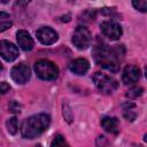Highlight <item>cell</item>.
I'll return each mask as SVG.
<instances>
[{"mask_svg":"<svg viewBox=\"0 0 147 147\" xmlns=\"http://www.w3.org/2000/svg\"><path fill=\"white\" fill-rule=\"evenodd\" d=\"M101 126L105 129V131H107L109 133H117L118 129H119L118 119L115 117L106 116L101 119Z\"/></svg>","mask_w":147,"mask_h":147,"instance_id":"4fadbf2b","label":"cell"},{"mask_svg":"<svg viewBox=\"0 0 147 147\" xmlns=\"http://www.w3.org/2000/svg\"><path fill=\"white\" fill-rule=\"evenodd\" d=\"M9 109H10V111H13V113H20V111H21V106H20L16 101H13V102L9 105Z\"/></svg>","mask_w":147,"mask_h":147,"instance_id":"ffe728a7","label":"cell"},{"mask_svg":"<svg viewBox=\"0 0 147 147\" xmlns=\"http://www.w3.org/2000/svg\"><path fill=\"white\" fill-rule=\"evenodd\" d=\"M142 92H144L142 87H138V86H136V87H132L130 91H127V93H126V96H129V98H132V99H136V98L140 96V95L142 94Z\"/></svg>","mask_w":147,"mask_h":147,"instance_id":"e0dca14e","label":"cell"},{"mask_svg":"<svg viewBox=\"0 0 147 147\" xmlns=\"http://www.w3.org/2000/svg\"><path fill=\"white\" fill-rule=\"evenodd\" d=\"M93 82H94V85L96 86V88L100 92L106 93V94H111L118 87V83L116 79H114L113 77H110L106 74H101V72L94 74Z\"/></svg>","mask_w":147,"mask_h":147,"instance_id":"277c9868","label":"cell"},{"mask_svg":"<svg viewBox=\"0 0 147 147\" xmlns=\"http://www.w3.org/2000/svg\"><path fill=\"white\" fill-rule=\"evenodd\" d=\"M122 79H123V83L126 85H131V84L137 83L140 79V69L133 64L126 65L123 70Z\"/></svg>","mask_w":147,"mask_h":147,"instance_id":"30bf717a","label":"cell"},{"mask_svg":"<svg viewBox=\"0 0 147 147\" xmlns=\"http://www.w3.org/2000/svg\"><path fill=\"white\" fill-rule=\"evenodd\" d=\"M16 40H17L18 46L25 52L31 51L33 48V45H34L33 39L30 36V33L25 30H18L16 32Z\"/></svg>","mask_w":147,"mask_h":147,"instance_id":"8fae6325","label":"cell"},{"mask_svg":"<svg viewBox=\"0 0 147 147\" xmlns=\"http://www.w3.org/2000/svg\"><path fill=\"white\" fill-rule=\"evenodd\" d=\"M9 90H10V86H9L6 82H1V83H0V95L7 93Z\"/></svg>","mask_w":147,"mask_h":147,"instance_id":"d6986e66","label":"cell"},{"mask_svg":"<svg viewBox=\"0 0 147 147\" xmlns=\"http://www.w3.org/2000/svg\"><path fill=\"white\" fill-rule=\"evenodd\" d=\"M37 76L42 80H54L59 76V68L48 60H39L34 64Z\"/></svg>","mask_w":147,"mask_h":147,"instance_id":"3957f363","label":"cell"},{"mask_svg":"<svg viewBox=\"0 0 147 147\" xmlns=\"http://www.w3.org/2000/svg\"><path fill=\"white\" fill-rule=\"evenodd\" d=\"M13 25L11 16L6 11H0V32L6 31Z\"/></svg>","mask_w":147,"mask_h":147,"instance_id":"5bb4252c","label":"cell"},{"mask_svg":"<svg viewBox=\"0 0 147 147\" xmlns=\"http://www.w3.org/2000/svg\"><path fill=\"white\" fill-rule=\"evenodd\" d=\"M0 55L1 57L7 62H13L16 60L20 55L18 48L8 40H1L0 41Z\"/></svg>","mask_w":147,"mask_h":147,"instance_id":"ba28073f","label":"cell"},{"mask_svg":"<svg viewBox=\"0 0 147 147\" xmlns=\"http://www.w3.org/2000/svg\"><path fill=\"white\" fill-rule=\"evenodd\" d=\"M2 70V64H1V62H0V71Z\"/></svg>","mask_w":147,"mask_h":147,"instance_id":"44dd1931","label":"cell"},{"mask_svg":"<svg viewBox=\"0 0 147 147\" xmlns=\"http://www.w3.org/2000/svg\"><path fill=\"white\" fill-rule=\"evenodd\" d=\"M121 48L122 47H119V46L109 47L108 45H106L103 42L98 44L93 51L94 60L102 68H105L109 71L116 72L118 70L119 56L122 55Z\"/></svg>","mask_w":147,"mask_h":147,"instance_id":"6da1fadb","label":"cell"},{"mask_svg":"<svg viewBox=\"0 0 147 147\" xmlns=\"http://www.w3.org/2000/svg\"><path fill=\"white\" fill-rule=\"evenodd\" d=\"M10 76H11V79L17 83V84H25L30 77H31V69L30 67L24 63V62H21L16 65H14L10 70Z\"/></svg>","mask_w":147,"mask_h":147,"instance_id":"8992f818","label":"cell"},{"mask_svg":"<svg viewBox=\"0 0 147 147\" xmlns=\"http://www.w3.org/2000/svg\"><path fill=\"white\" fill-rule=\"evenodd\" d=\"M51 124V117L47 114H36L23 121L21 125V133L23 138L33 139L45 132Z\"/></svg>","mask_w":147,"mask_h":147,"instance_id":"7a4b0ae2","label":"cell"},{"mask_svg":"<svg viewBox=\"0 0 147 147\" xmlns=\"http://www.w3.org/2000/svg\"><path fill=\"white\" fill-rule=\"evenodd\" d=\"M51 147H69V145H68V142L65 141V139H64L62 136L59 134V136L54 137Z\"/></svg>","mask_w":147,"mask_h":147,"instance_id":"2e32d148","label":"cell"},{"mask_svg":"<svg viewBox=\"0 0 147 147\" xmlns=\"http://www.w3.org/2000/svg\"><path fill=\"white\" fill-rule=\"evenodd\" d=\"M132 5L136 9L140 11H146L147 10V1L146 0H138V1H132Z\"/></svg>","mask_w":147,"mask_h":147,"instance_id":"ac0fdd59","label":"cell"},{"mask_svg":"<svg viewBox=\"0 0 147 147\" xmlns=\"http://www.w3.org/2000/svg\"><path fill=\"white\" fill-rule=\"evenodd\" d=\"M69 69L75 75H85L90 69V63L85 59H76L69 64Z\"/></svg>","mask_w":147,"mask_h":147,"instance_id":"7c38bea8","label":"cell"},{"mask_svg":"<svg viewBox=\"0 0 147 147\" xmlns=\"http://www.w3.org/2000/svg\"><path fill=\"white\" fill-rule=\"evenodd\" d=\"M34 147H41V145H36Z\"/></svg>","mask_w":147,"mask_h":147,"instance_id":"7402d4cb","label":"cell"},{"mask_svg":"<svg viewBox=\"0 0 147 147\" xmlns=\"http://www.w3.org/2000/svg\"><path fill=\"white\" fill-rule=\"evenodd\" d=\"M101 32L103 33L105 37L109 38L110 40H117L121 38L123 30L121 25L114 21H103L100 25Z\"/></svg>","mask_w":147,"mask_h":147,"instance_id":"52a82bcc","label":"cell"},{"mask_svg":"<svg viewBox=\"0 0 147 147\" xmlns=\"http://www.w3.org/2000/svg\"><path fill=\"white\" fill-rule=\"evenodd\" d=\"M74 46L78 49H86L92 41V33L91 31L84 26V25H78L76 30L74 31L72 39H71Z\"/></svg>","mask_w":147,"mask_h":147,"instance_id":"5b68a950","label":"cell"},{"mask_svg":"<svg viewBox=\"0 0 147 147\" xmlns=\"http://www.w3.org/2000/svg\"><path fill=\"white\" fill-rule=\"evenodd\" d=\"M6 126H7V130H8V132H9V133L15 134V133H16V131H17V127H18L17 118H16V117L8 118V121L6 122Z\"/></svg>","mask_w":147,"mask_h":147,"instance_id":"9a60e30c","label":"cell"},{"mask_svg":"<svg viewBox=\"0 0 147 147\" xmlns=\"http://www.w3.org/2000/svg\"><path fill=\"white\" fill-rule=\"evenodd\" d=\"M36 34H37L38 40L41 44H44V45H52L59 38L57 32L54 29L49 28V26H41V28H39L37 30V32H36Z\"/></svg>","mask_w":147,"mask_h":147,"instance_id":"9c48e42d","label":"cell"}]
</instances>
